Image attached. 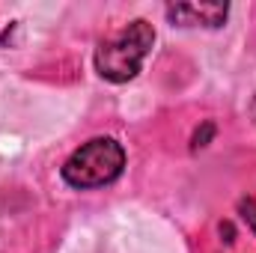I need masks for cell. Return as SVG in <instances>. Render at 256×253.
Here are the masks:
<instances>
[{"label":"cell","instance_id":"1","mask_svg":"<svg viewBox=\"0 0 256 253\" xmlns=\"http://www.w3.org/2000/svg\"><path fill=\"white\" fill-rule=\"evenodd\" d=\"M152 45H155V27L137 18L96 48V72L110 84H126L140 72Z\"/></svg>","mask_w":256,"mask_h":253},{"label":"cell","instance_id":"2","mask_svg":"<svg viewBox=\"0 0 256 253\" xmlns=\"http://www.w3.org/2000/svg\"><path fill=\"white\" fill-rule=\"evenodd\" d=\"M126 167V149L114 137H92L80 149H74L63 164L66 185L78 190L104 188L122 176Z\"/></svg>","mask_w":256,"mask_h":253},{"label":"cell","instance_id":"3","mask_svg":"<svg viewBox=\"0 0 256 253\" xmlns=\"http://www.w3.org/2000/svg\"><path fill=\"white\" fill-rule=\"evenodd\" d=\"M230 15L226 3H176L167 6V18L179 27H220Z\"/></svg>","mask_w":256,"mask_h":253},{"label":"cell","instance_id":"4","mask_svg":"<svg viewBox=\"0 0 256 253\" xmlns=\"http://www.w3.org/2000/svg\"><path fill=\"white\" fill-rule=\"evenodd\" d=\"M244 212H248L244 218L250 220V226H254V232H256V206H254V200H248V202H244Z\"/></svg>","mask_w":256,"mask_h":253},{"label":"cell","instance_id":"5","mask_svg":"<svg viewBox=\"0 0 256 253\" xmlns=\"http://www.w3.org/2000/svg\"><path fill=\"white\" fill-rule=\"evenodd\" d=\"M250 120L256 122V96H254V102H250Z\"/></svg>","mask_w":256,"mask_h":253}]
</instances>
